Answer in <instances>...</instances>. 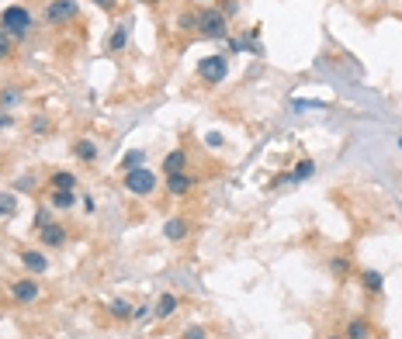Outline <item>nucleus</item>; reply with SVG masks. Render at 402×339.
Here are the masks:
<instances>
[{
    "label": "nucleus",
    "instance_id": "obj_1",
    "mask_svg": "<svg viewBox=\"0 0 402 339\" xmlns=\"http://www.w3.org/2000/svg\"><path fill=\"white\" fill-rule=\"evenodd\" d=\"M31 28H35V17L24 3H7L0 10V31H7L10 38H24Z\"/></svg>",
    "mask_w": 402,
    "mask_h": 339
},
{
    "label": "nucleus",
    "instance_id": "obj_2",
    "mask_svg": "<svg viewBox=\"0 0 402 339\" xmlns=\"http://www.w3.org/2000/svg\"><path fill=\"white\" fill-rule=\"evenodd\" d=\"M121 183H125L128 194H135V197H149V194L160 187V176H156V170L135 167V170H125V173H121Z\"/></svg>",
    "mask_w": 402,
    "mask_h": 339
},
{
    "label": "nucleus",
    "instance_id": "obj_3",
    "mask_svg": "<svg viewBox=\"0 0 402 339\" xmlns=\"http://www.w3.org/2000/svg\"><path fill=\"white\" fill-rule=\"evenodd\" d=\"M198 35L201 38H225L229 35V17L218 7H201L198 10Z\"/></svg>",
    "mask_w": 402,
    "mask_h": 339
},
{
    "label": "nucleus",
    "instance_id": "obj_4",
    "mask_svg": "<svg viewBox=\"0 0 402 339\" xmlns=\"http://www.w3.org/2000/svg\"><path fill=\"white\" fill-rule=\"evenodd\" d=\"M7 294H10L17 305H35V301L42 298V284L35 280V273H28V277H14V280L7 284Z\"/></svg>",
    "mask_w": 402,
    "mask_h": 339
},
{
    "label": "nucleus",
    "instance_id": "obj_5",
    "mask_svg": "<svg viewBox=\"0 0 402 339\" xmlns=\"http://www.w3.org/2000/svg\"><path fill=\"white\" fill-rule=\"evenodd\" d=\"M198 77L208 86H218L229 77V59L225 56H201L198 59Z\"/></svg>",
    "mask_w": 402,
    "mask_h": 339
},
{
    "label": "nucleus",
    "instance_id": "obj_6",
    "mask_svg": "<svg viewBox=\"0 0 402 339\" xmlns=\"http://www.w3.org/2000/svg\"><path fill=\"white\" fill-rule=\"evenodd\" d=\"M77 14H80L77 0H49L45 3V21L49 24H70V21H77Z\"/></svg>",
    "mask_w": 402,
    "mask_h": 339
},
{
    "label": "nucleus",
    "instance_id": "obj_7",
    "mask_svg": "<svg viewBox=\"0 0 402 339\" xmlns=\"http://www.w3.org/2000/svg\"><path fill=\"white\" fill-rule=\"evenodd\" d=\"M70 243V232L63 222H49L45 229H38V246L42 250H63Z\"/></svg>",
    "mask_w": 402,
    "mask_h": 339
},
{
    "label": "nucleus",
    "instance_id": "obj_8",
    "mask_svg": "<svg viewBox=\"0 0 402 339\" xmlns=\"http://www.w3.org/2000/svg\"><path fill=\"white\" fill-rule=\"evenodd\" d=\"M188 236H191V222H188L184 215H174V218L163 222V239H170V243H184Z\"/></svg>",
    "mask_w": 402,
    "mask_h": 339
},
{
    "label": "nucleus",
    "instance_id": "obj_9",
    "mask_svg": "<svg viewBox=\"0 0 402 339\" xmlns=\"http://www.w3.org/2000/svg\"><path fill=\"white\" fill-rule=\"evenodd\" d=\"M177 308H181V298H177L174 291H167V294L156 298V305H153V319H156V322H167V319L177 315Z\"/></svg>",
    "mask_w": 402,
    "mask_h": 339
},
{
    "label": "nucleus",
    "instance_id": "obj_10",
    "mask_svg": "<svg viewBox=\"0 0 402 339\" xmlns=\"http://www.w3.org/2000/svg\"><path fill=\"white\" fill-rule=\"evenodd\" d=\"M17 256H21L24 270H28V273H35V277L49 270V256L42 253V250H31V246H24V250H17Z\"/></svg>",
    "mask_w": 402,
    "mask_h": 339
},
{
    "label": "nucleus",
    "instance_id": "obj_11",
    "mask_svg": "<svg viewBox=\"0 0 402 339\" xmlns=\"http://www.w3.org/2000/svg\"><path fill=\"white\" fill-rule=\"evenodd\" d=\"M163 187H167V194H170V197H188V194L195 190V176L184 170V173L167 176V183H163Z\"/></svg>",
    "mask_w": 402,
    "mask_h": 339
},
{
    "label": "nucleus",
    "instance_id": "obj_12",
    "mask_svg": "<svg viewBox=\"0 0 402 339\" xmlns=\"http://www.w3.org/2000/svg\"><path fill=\"white\" fill-rule=\"evenodd\" d=\"M343 336L347 339H375V326H371L364 315H354V319H347Z\"/></svg>",
    "mask_w": 402,
    "mask_h": 339
},
{
    "label": "nucleus",
    "instance_id": "obj_13",
    "mask_svg": "<svg viewBox=\"0 0 402 339\" xmlns=\"http://www.w3.org/2000/svg\"><path fill=\"white\" fill-rule=\"evenodd\" d=\"M45 204H49L52 211H70V208L77 204V194H73V190H56V187H49Z\"/></svg>",
    "mask_w": 402,
    "mask_h": 339
},
{
    "label": "nucleus",
    "instance_id": "obj_14",
    "mask_svg": "<svg viewBox=\"0 0 402 339\" xmlns=\"http://www.w3.org/2000/svg\"><path fill=\"white\" fill-rule=\"evenodd\" d=\"M160 170H163L167 176H174V173H184V170H188V153H184V149H170V153L163 156Z\"/></svg>",
    "mask_w": 402,
    "mask_h": 339
},
{
    "label": "nucleus",
    "instance_id": "obj_15",
    "mask_svg": "<svg viewBox=\"0 0 402 339\" xmlns=\"http://www.w3.org/2000/svg\"><path fill=\"white\" fill-rule=\"evenodd\" d=\"M132 312H135V305H132L128 298H111V301H107V315H111L114 322H128Z\"/></svg>",
    "mask_w": 402,
    "mask_h": 339
},
{
    "label": "nucleus",
    "instance_id": "obj_16",
    "mask_svg": "<svg viewBox=\"0 0 402 339\" xmlns=\"http://www.w3.org/2000/svg\"><path fill=\"white\" fill-rule=\"evenodd\" d=\"M73 156H77L80 163H98V156H100L98 142H91V139H77V142H73Z\"/></svg>",
    "mask_w": 402,
    "mask_h": 339
},
{
    "label": "nucleus",
    "instance_id": "obj_17",
    "mask_svg": "<svg viewBox=\"0 0 402 339\" xmlns=\"http://www.w3.org/2000/svg\"><path fill=\"white\" fill-rule=\"evenodd\" d=\"M125 45H128V24H114L107 35V52L118 56V52H125Z\"/></svg>",
    "mask_w": 402,
    "mask_h": 339
},
{
    "label": "nucleus",
    "instance_id": "obj_18",
    "mask_svg": "<svg viewBox=\"0 0 402 339\" xmlns=\"http://www.w3.org/2000/svg\"><path fill=\"white\" fill-rule=\"evenodd\" d=\"M49 187H56V190H77V173H70V170H52Z\"/></svg>",
    "mask_w": 402,
    "mask_h": 339
},
{
    "label": "nucleus",
    "instance_id": "obj_19",
    "mask_svg": "<svg viewBox=\"0 0 402 339\" xmlns=\"http://www.w3.org/2000/svg\"><path fill=\"white\" fill-rule=\"evenodd\" d=\"M361 287H364L368 294H382V291H385V277H382L378 270H364V273H361Z\"/></svg>",
    "mask_w": 402,
    "mask_h": 339
},
{
    "label": "nucleus",
    "instance_id": "obj_20",
    "mask_svg": "<svg viewBox=\"0 0 402 339\" xmlns=\"http://www.w3.org/2000/svg\"><path fill=\"white\" fill-rule=\"evenodd\" d=\"M17 215V194L0 190V218H14Z\"/></svg>",
    "mask_w": 402,
    "mask_h": 339
},
{
    "label": "nucleus",
    "instance_id": "obj_21",
    "mask_svg": "<svg viewBox=\"0 0 402 339\" xmlns=\"http://www.w3.org/2000/svg\"><path fill=\"white\" fill-rule=\"evenodd\" d=\"M312 173H315V160H299V163H295V170H292L285 180H295V183H299V180H308Z\"/></svg>",
    "mask_w": 402,
    "mask_h": 339
},
{
    "label": "nucleus",
    "instance_id": "obj_22",
    "mask_svg": "<svg viewBox=\"0 0 402 339\" xmlns=\"http://www.w3.org/2000/svg\"><path fill=\"white\" fill-rule=\"evenodd\" d=\"M17 52V38H10L7 31H0V63H10Z\"/></svg>",
    "mask_w": 402,
    "mask_h": 339
},
{
    "label": "nucleus",
    "instance_id": "obj_23",
    "mask_svg": "<svg viewBox=\"0 0 402 339\" xmlns=\"http://www.w3.org/2000/svg\"><path fill=\"white\" fill-rule=\"evenodd\" d=\"M135 167H146V149H132V153H125V160H121V167L118 170H135Z\"/></svg>",
    "mask_w": 402,
    "mask_h": 339
},
{
    "label": "nucleus",
    "instance_id": "obj_24",
    "mask_svg": "<svg viewBox=\"0 0 402 339\" xmlns=\"http://www.w3.org/2000/svg\"><path fill=\"white\" fill-rule=\"evenodd\" d=\"M329 273L343 280V277L350 273V259H347V256H333V259H329Z\"/></svg>",
    "mask_w": 402,
    "mask_h": 339
},
{
    "label": "nucleus",
    "instance_id": "obj_25",
    "mask_svg": "<svg viewBox=\"0 0 402 339\" xmlns=\"http://www.w3.org/2000/svg\"><path fill=\"white\" fill-rule=\"evenodd\" d=\"M21 104V90L17 86H3L0 90V107H17Z\"/></svg>",
    "mask_w": 402,
    "mask_h": 339
},
{
    "label": "nucleus",
    "instance_id": "obj_26",
    "mask_svg": "<svg viewBox=\"0 0 402 339\" xmlns=\"http://www.w3.org/2000/svg\"><path fill=\"white\" fill-rule=\"evenodd\" d=\"M177 28H181V31H198V10H195V14H181V17H177Z\"/></svg>",
    "mask_w": 402,
    "mask_h": 339
},
{
    "label": "nucleus",
    "instance_id": "obj_27",
    "mask_svg": "<svg viewBox=\"0 0 402 339\" xmlns=\"http://www.w3.org/2000/svg\"><path fill=\"white\" fill-rule=\"evenodd\" d=\"M49 222H52V215H49V204H45V208H38V211H35V232H38V229H45Z\"/></svg>",
    "mask_w": 402,
    "mask_h": 339
},
{
    "label": "nucleus",
    "instance_id": "obj_28",
    "mask_svg": "<svg viewBox=\"0 0 402 339\" xmlns=\"http://www.w3.org/2000/svg\"><path fill=\"white\" fill-rule=\"evenodd\" d=\"M181 339H208V329H204V326H188V329L181 333Z\"/></svg>",
    "mask_w": 402,
    "mask_h": 339
},
{
    "label": "nucleus",
    "instance_id": "obj_29",
    "mask_svg": "<svg viewBox=\"0 0 402 339\" xmlns=\"http://www.w3.org/2000/svg\"><path fill=\"white\" fill-rule=\"evenodd\" d=\"M153 315V305H135V312H132V319H149Z\"/></svg>",
    "mask_w": 402,
    "mask_h": 339
},
{
    "label": "nucleus",
    "instance_id": "obj_30",
    "mask_svg": "<svg viewBox=\"0 0 402 339\" xmlns=\"http://www.w3.org/2000/svg\"><path fill=\"white\" fill-rule=\"evenodd\" d=\"M45 128H49V118H42V114L31 118V132H45Z\"/></svg>",
    "mask_w": 402,
    "mask_h": 339
},
{
    "label": "nucleus",
    "instance_id": "obj_31",
    "mask_svg": "<svg viewBox=\"0 0 402 339\" xmlns=\"http://www.w3.org/2000/svg\"><path fill=\"white\" fill-rule=\"evenodd\" d=\"M204 142H208V149H222V135H218V132L204 135Z\"/></svg>",
    "mask_w": 402,
    "mask_h": 339
},
{
    "label": "nucleus",
    "instance_id": "obj_32",
    "mask_svg": "<svg viewBox=\"0 0 402 339\" xmlns=\"http://www.w3.org/2000/svg\"><path fill=\"white\" fill-rule=\"evenodd\" d=\"M91 3H98L100 10H114L118 7V0H91Z\"/></svg>",
    "mask_w": 402,
    "mask_h": 339
},
{
    "label": "nucleus",
    "instance_id": "obj_33",
    "mask_svg": "<svg viewBox=\"0 0 402 339\" xmlns=\"http://www.w3.org/2000/svg\"><path fill=\"white\" fill-rule=\"evenodd\" d=\"M10 121H14V118H10V114H3V111H0V128H3V125H10Z\"/></svg>",
    "mask_w": 402,
    "mask_h": 339
},
{
    "label": "nucleus",
    "instance_id": "obj_34",
    "mask_svg": "<svg viewBox=\"0 0 402 339\" xmlns=\"http://www.w3.org/2000/svg\"><path fill=\"white\" fill-rule=\"evenodd\" d=\"M326 339H347V336H340V333H329V336H326Z\"/></svg>",
    "mask_w": 402,
    "mask_h": 339
},
{
    "label": "nucleus",
    "instance_id": "obj_35",
    "mask_svg": "<svg viewBox=\"0 0 402 339\" xmlns=\"http://www.w3.org/2000/svg\"><path fill=\"white\" fill-rule=\"evenodd\" d=\"M135 3H146V0H135Z\"/></svg>",
    "mask_w": 402,
    "mask_h": 339
},
{
    "label": "nucleus",
    "instance_id": "obj_36",
    "mask_svg": "<svg viewBox=\"0 0 402 339\" xmlns=\"http://www.w3.org/2000/svg\"><path fill=\"white\" fill-rule=\"evenodd\" d=\"M375 3H385V0H375Z\"/></svg>",
    "mask_w": 402,
    "mask_h": 339
},
{
    "label": "nucleus",
    "instance_id": "obj_37",
    "mask_svg": "<svg viewBox=\"0 0 402 339\" xmlns=\"http://www.w3.org/2000/svg\"><path fill=\"white\" fill-rule=\"evenodd\" d=\"M399 149H402V139H399Z\"/></svg>",
    "mask_w": 402,
    "mask_h": 339
}]
</instances>
